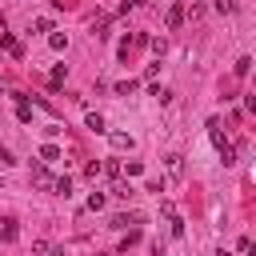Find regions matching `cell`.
<instances>
[{"label":"cell","instance_id":"obj_28","mask_svg":"<svg viewBox=\"0 0 256 256\" xmlns=\"http://www.w3.org/2000/svg\"><path fill=\"white\" fill-rule=\"evenodd\" d=\"M244 104H248V112H252V116H256V92H252V96H248V100H244Z\"/></svg>","mask_w":256,"mask_h":256},{"label":"cell","instance_id":"obj_3","mask_svg":"<svg viewBox=\"0 0 256 256\" xmlns=\"http://www.w3.org/2000/svg\"><path fill=\"white\" fill-rule=\"evenodd\" d=\"M0 240H4V244H16V240H20V224H16L12 216L0 220Z\"/></svg>","mask_w":256,"mask_h":256},{"label":"cell","instance_id":"obj_18","mask_svg":"<svg viewBox=\"0 0 256 256\" xmlns=\"http://www.w3.org/2000/svg\"><path fill=\"white\" fill-rule=\"evenodd\" d=\"M212 8H216V12H224V16H228V12H236V0H212Z\"/></svg>","mask_w":256,"mask_h":256},{"label":"cell","instance_id":"obj_12","mask_svg":"<svg viewBox=\"0 0 256 256\" xmlns=\"http://www.w3.org/2000/svg\"><path fill=\"white\" fill-rule=\"evenodd\" d=\"M32 252H36V256H64V252H56L48 240H32Z\"/></svg>","mask_w":256,"mask_h":256},{"label":"cell","instance_id":"obj_9","mask_svg":"<svg viewBox=\"0 0 256 256\" xmlns=\"http://www.w3.org/2000/svg\"><path fill=\"white\" fill-rule=\"evenodd\" d=\"M164 164H168V172H172V176H180V172H184V156H180V152H168V156H164Z\"/></svg>","mask_w":256,"mask_h":256},{"label":"cell","instance_id":"obj_7","mask_svg":"<svg viewBox=\"0 0 256 256\" xmlns=\"http://www.w3.org/2000/svg\"><path fill=\"white\" fill-rule=\"evenodd\" d=\"M16 120H20V124H28V120H32V104H28V96H24V92H16Z\"/></svg>","mask_w":256,"mask_h":256},{"label":"cell","instance_id":"obj_25","mask_svg":"<svg viewBox=\"0 0 256 256\" xmlns=\"http://www.w3.org/2000/svg\"><path fill=\"white\" fill-rule=\"evenodd\" d=\"M148 44H152V40H148L144 32H136V36H132V48H148Z\"/></svg>","mask_w":256,"mask_h":256},{"label":"cell","instance_id":"obj_1","mask_svg":"<svg viewBox=\"0 0 256 256\" xmlns=\"http://www.w3.org/2000/svg\"><path fill=\"white\" fill-rule=\"evenodd\" d=\"M208 136H212V144H216V152H220L224 168H232V164H236V148L224 140V132H220V124H216V120H208Z\"/></svg>","mask_w":256,"mask_h":256},{"label":"cell","instance_id":"obj_13","mask_svg":"<svg viewBox=\"0 0 256 256\" xmlns=\"http://www.w3.org/2000/svg\"><path fill=\"white\" fill-rule=\"evenodd\" d=\"M84 124H88L92 132H108V128H104V116H100V112H88V116H84Z\"/></svg>","mask_w":256,"mask_h":256},{"label":"cell","instance_id":"obj_19","mask_svg":"<svg viewBox=\"0 0 256 256\" xmlns=\"http://www.w3.org/2000/svg\"><path fill=\"white\" fill-rule=\"evenodd\" d=\"M120 172H124V168H120V160H108V164H104V176H112V180H116Z\"/></svg>","mask_w":256,"mask_h":256},{"label":"cell","instance_id":"obj_5","mask_svg":"<svg viewBox=\"0 0 256 256\" xmlns=\"http://www.w3.org/2000/svg\"><path fill=\"white\" fill-rule=\"evenodd\" d=\"M0 48H4V52H8V56H16V60H20V56H24V48H20V40H16V36H12V32H0Z\"/></svg>","mask_w":256,"mask_h":256},{"label":"cell","instance_id":"obj_2","mask_svg":"<svg viewBox=\"0 0 256 256\" xmlns=\"http://www.w3.org/2000/svg\"><path fill=\"white\" fill-rule=\"evenodd\" d=\"M132 224H140V216H132V212H116L108 220V228H116V232H132Z\"/></svg>","mask_w":256,"mask_h":256},{"label":"cell","instance_id":"obj_23","mask_svg":"<svg viewBox=\"0 0 256 256\" xmlns=\"http://www.w3.org/2000/svg\"><path fill=\"white\" fill-rule=\"evenodd\" d=\"M152 96H156V100H160V104H168V100H172V92H168V88H160V84H156V88H152Z\"/></svg>","mask_w":256,"mask_h":256},{"label":"cell","instance_id":"obj_26","mask_svg":"<svg viewBox=\"0 0 256 256\" xmlns=\"http://www.w3.org/2000/svg\"><path fill=\"white\" fill-rule=\"evenodd\" d=\"M160 212H164V216L172 220V216H176V204H172V200H160Z\"/></svg>","mask_w":256,"mask_h":256},{"label":"cell","instance_id":"obj_24","mask_svg":"<svg viewBox=\"0 0 256 256\" xmlns=\"http://www.w3.org/2000/svg\"><path fill=\"white\" fill-rule=\"evenodd\" d=\"M168 224H172V236H176V240H180V236H184V220H180V216H172V220H168Z\"/></svg>","mask_w":256,"mask_h":256},{"label":"cell","instance_id":"obj_20","mask_svg":"<svg viewBox=\"0 0 256 256\" xmlns=\"http://www.w3.org/2000/svg\"><path fill=\"white\" fill-rule=\"evenodd\" d=\"M88 208L100 212V208H104V192H92V196H88Z\"/></svg>","mask_w":256,"mask_h":256},{"label":"cell","instance_id":"obj_6","mask_svg":"<svg viewBox=\"0 0 256 256\" xmlns=\"http://www.w3.org/2000/svg\"><path fill=\"white\" fill-rule=\"evenodd\" d=\"M108 144H112L116 152H132V144H136V140H132L128 132H108Z\"/></svg>","mask_w":256,"mask_h":256},{"label":"cell","instance_id":"obj_22","mask_svg":"<svg viewBox=\"0 0 256 256\" xmlns=\"http://www.w3.org/2000/svg\"><path fill=\"white\" fill-rule=\"evenodd\" d=\"M240 252H244V256H256V240L244 236V240H240Z\"/></svg>","mask_w":256,"mask_h":256},{"label":"cell","instance_id":"obj_15","mask_svg":"<svg viewBox=\"0 0 256 256\" xmlns=\"http://www.w3.org/2000/svg\"><path fill=\"white\" fill-rule=\"evenodd\" d=\"M232 72H236V76H248V72H252V56H240V60L232 64Z\"/></svg>","mask_w":256,"mask_h":256},{"label":"cell","instance_id":"obj_11","mask_svg":"<svg viewBox=\"0 0 256 256\" xmlns=\"http://www.w3.org/2000/svg\"><path fill=\"white\" fill-rule=\"evenodd\" d=\"M52 160H60V148L56 144H40V164H52Z\"/></svg>","mask_w":256,"mask_h":256},{"label":"cell","instance_id":"obj_16","mask_svg":"<svg viewBox=\"0 0 256 256\" xmlns=\"http://www.w3.org/2000/svg\"><path fill=\"white\" fill-rule=\"evenodd\" d=\"M136 88H140V80H120V84H116V96H132Z\"/></svg>","mask_w":256,"mask_h":256},{"label":"cell","instance_id":"obj_29","mask_svg":"<svg viewBox=\"0 0 256 256\" xmlns=\"http://www.w3.org/2000/svg\"><path fill=\"white\" fill-rule=\"evenodd\" d=\"M216 256H232V252H224V248H220V252H216Z\"/></svg>","mask_w":256,"mask_h":256},{"label":"cell","instance_id":"obj_27","mask_svg":"<svg viewBox=\"0 0 256 256\" xmlns=\"http://www.w3.org/2000/svg\"><path fill=\"white\" fill-rule=\"evenodd\" d=\"M0 164H16V156H12V152H8L4 144H0Z\"/></svg>","mask_w":256,"mask_h":256},{"label":"cell","instance_id":"obj_10","mask_svg":"<svg viewBox=\"0 0 256 256\" xmlns=\"http://www.w3.org/2000/svg\"><path fill=\"white\" fill-rule=\"evenodd\" d=\"M64 80H68V64H56V68H52V76H48V84H52V88H60Z\"/></svg>","mask_w":256,"mask_h":256},{"label":"cell","instance_id":"obj_14","mask_svg":"<svg viewBox=\"0 0 256 256\" xmlns=\"http://www.w3.org/2000/svg\"><path fill=\"white\" fill-rule=\"evenodd\" d=\"M48 44H52L56 52H64V48H68V36H64V32H48Z\"/></svg>","mask_w":256,"mask_h":256},{"label":"cell","instance_id":"obj_4","mask_svg":"<svg viewBox=\"0 0 256 256\" xmlns=\"http://www.w3.org/2000/svg\"><path fill=\"white\" fill-rule=\"evenodd\" d=\"M184 20H188V8H184V4H180V0H176V4H172V8H168V20H164V24H168V28H172V32H176V28H180V24H184Z\"/></svg>","mask_w":256,"mask_h":256},{"label":"cell","instance_id":"obj_17","mask_svg":"<svg viewBox=\"0 0 256 256\" xmlns=\"http://www.w3.org/2000/svg\"><path fill=\"white\" fill-rule=\"evenodd\" d=\"M52 192H56V196H68V192H72V180H68V176H60V180L52 184Z\"/></svg>","mask_w":256,"mask_h":256},{"label":"cell","instance_id":"obj_21","mask_svg":"<svg viewBox=\"0 0 256 256\" xmlns=\"http://www.w3.org/2000/svg\"><path fill=\"white\" fill-rule=\"evenodd\" d=\"M136 240H140V232H136V228H132V232H128V236H124V240H120V252H128V248H132V244H136Z\"/></svg>","mask_w":256,"mask_h":256},{"label":"cell","instance_id":"obj_8","mask_svg":"<svg viewBox=\"0 0 256 256\" xmlns=\"http://www.w3.org/2000/svg\"><path fill=\"white\" fill-rule=\"evenodd\" d=\"M32 184H36V188H52L56 180L48 176V168H44V164H36V168H32Z\"/></svg>","mask_w":256,"mask_h":256}]
</instances>
